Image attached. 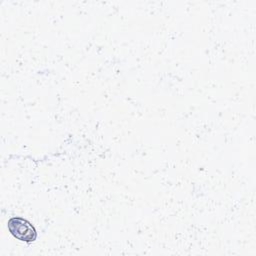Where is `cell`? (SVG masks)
<instances>
[{"mask_svg": "<svg viewBox=\"0 0 256 256\" xmlns=\"http://www.w3.org/2000/svg\"><path fill=\"white\" fill-rule=\"evenodd\" d=\"M8 231L16 239L32 243L37 239V231L35 227L25 218L11 217L7 222Z\"/></svg>", "mask_w": 256, "mask_h": 256, "instance_id": "cell-1", "label": "cell"}]
</instances>
